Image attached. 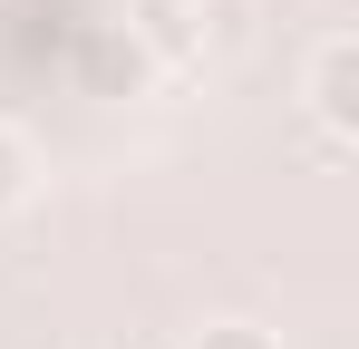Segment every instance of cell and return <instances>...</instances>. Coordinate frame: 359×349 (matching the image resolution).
I'll use <instances>...</instances> for the list:
<instances>
[{
  "instance_id": "cell-1",
  "label": "cell",
  "mask_w": 359,
  "mask_h": 349,
  "mask_svg": "<svg viewBox=\"0 0 359 349\" xmlns=\"http://www.w3.org/2000/svg\"><path fill=\"white\" fill-rule=\"evenodd\" d=\"M311 107H320L330 136H350V126H359V39H350V29H340V39L320 49V68H311Z\"/></svg>"
},
{
  "instance_id": "cell-2",
  "label": "cell",
  "mask_w": 359,
  "mask_h": 349,
  "mask_svg": "<svg viewBox=\"0 0 359 349\" xmlns=\"http://www.w3.org/2000/svg\"><path fill=\"white\" fill-rule=\"evenodd\" d=\"M194 349H272V340H262V330H243V320H214Z\"/></svg>"
},
{
  "instance_id": "cell-3",
  "label": "cell",
  "mask_w": 359,
  "mask_h": 349,
  "mask_svg": "<svg viewBox=\"0 0 359 349\" xmlns=\"http://www.w3.org/2000/svg\"><path fill=\"white\" fill-rule=\"evenodd\" d=\"M10 204H20V146L0 136V214H10Z\"/></svg>"
}]
</instances>
